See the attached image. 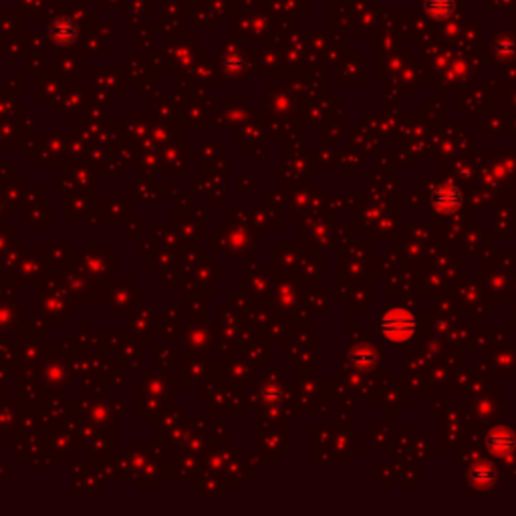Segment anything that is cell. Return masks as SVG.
<instances>
[{"label":"cell","instance_id":"5","mask_svg":"<svg viewBox=\"0 0 516 516\" xmlns=\"http://www.w3.org/2000/svg\"><path fill=\"white\" fill-rule=\"evenodd\" d=\"M363 359H365V363H367V367H369V365H373V361H375V353L369 351V349L359 351V357H357V365H359V367H363Z\"/></svg>","mask_w":516,"mask_h":516},{"label":"cell","instance_id":"4","mask_svg":"<svg viewBox=\"0 0 516 516\" xmlns=\"http://www.w3.org/2000/svg\"><path fill=\"white\" fill-rule=\"evenodd\" d=\"M468 478H470L472 486H476V488H488L496 480V472L490 464H476L468 472Z\"/></svg>","mask_w":516,"mask_h":516},{"label":"cell","instance_id":"2","mask_svg":"<svg viewBox=\"0 0 516 516\" xmlns=\"http://www.w3.org/2000/svg\"><path fill=\"white\" fill-rule=\"evenodd\" d=\"M462 192L454 184H442L432 194V206L440 214H452L462 206Z\"/></svg>","mask_w":516,"mask_h":516},{"label":"cell","instance_id":"1","mask_svg":"<svg viewBox=\"0 0 516 516\" xmlns=\"http://www.w3.org/2000/svg\"><path fill=\"white\" fill-rule=\"evenodd\" d=\"M377 329L386 341L401 345V343L412 341V337L418 331V321H416L412 311H408L403 307H393V309H387L386 313L379 317Z\"/></svg>","mask_w":516,"mask_h":516},{"label":"cell","instance_id":"3","mask_svg":"<svg viewBox=\"0 0 516 516\" xmlns=\"http://www.w3.org/2000/svg\"><path fill=\"white\" fill-rule=\"evenodd\" d=\"M488 450L494 456H508L516 448V436L508 427H494L486 440Z\"/></svg>","mask_w":516,"mask_h":516}]
</instances>
